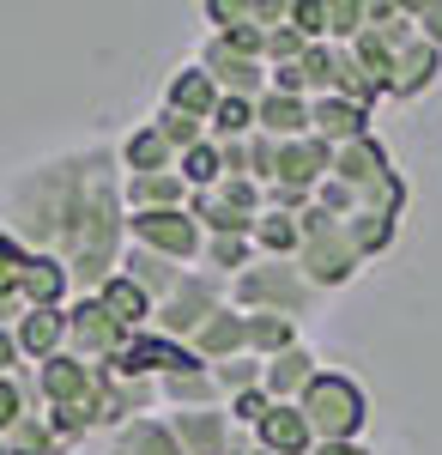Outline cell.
Returning a JSON list of instances; mask_svg holds the SVG:
<instances>
[{
	"label": "cell",
	"instance_id": "ffe728a7",
	"mask_svg": "<svg viewBox=\"0 0 442 455\" xmlns=\"http://www.w3.org/2000/svg\"><path fill=\"white\" fill-rule=\"evenodd\" d=\"M242 322H249V315H242L237 304H225L218 315H206L201 328H194L188 352H194L201 364H225V358H237V352H242Z\"/></svg>",
	"mask_w": 442,
	"mask_h": 455
},
{
	"label": "cell",
	"instance_id": "60d3db41",
	"mask_svg": "<svg viewBox=\"0 0 442 455\" xmlns=\"http://www.w3.org/2000/svg\"><path fill=\"white\" fill-rule=\"evenodd\" d=\"M412 19H418V36L442 49V0H418V6H412Z\"/></svg>",
	"mask_w": 442,
	"mask_h": 455
},
{
	"label": "cell",
	"instance_id": "836d02e7",
	"mask_svg": "<svg viewBox=\"0 0 442 455\" xmlns=\"http://www.w3.org/2000/svg\"><path fill=\"white\" fill-rule=\"evenodd\" d=\"M261 122H255V104H242V98H225V104L212 109V122H206V140L231 146V140H249Z\"/></svg>",
	"mask_w": 442,
	"mask_h": 455
},
{
	"label": "cell",
	"instance_id": "bcb514c9",
	"mask_svg": "<svg viewBox=\"0 0 442 455\" xmlns=\"http://www.w3.org/2000/svg\"><path fill=\"white\" fill-rule=\"evenodd\" d=\"M73 455H79V450H73Z\"/></svg>",
	"mask_w": 442,
	"mask_h": 455
},
{
	"label": "cell",
	"instance_id": "ba28073f",
	"mask_svg": "<svg viewBox=\"0 0 442 455\" xmlns=\"http://www.w3.org/2000/svg\"><path fill=\"white\" fill-rule=\"evenodd\" d=\"M182 371H201V358L182 347V340H164V334H134L128 352L109 364V377H122V383H164V377H182Z\"/></svg>",
	"mask_w": 442,
	"mask_h": 455
},
{
	"label": "cell",
	"instance_id": "1f68e13d",
	"mask_svg": "<svg viewBox=\"0 0 442 455\" xmlns=\"http://www.w3.org/2000/svg\"><path fill=\"white\" fill-rule=\"evenodd\" d=\"M176 176H182L194 195H201V188H218V182H225V152H218V140H201L194 152H182V158H176Z\"/></svg>",
	"mask_w": 442,
	"mask_h": 455
},
{
	"label": "cell",
	"instance_id": "cb8c5ba5",
	"mask_svg": "<svg viewBox=\"0 0 442 455\" xmlns=\"http://www.w3.org/2000/svg\"><path fill=\"white\" fill-rule=\"evenodd\" d=\"M91 298H98V304H103L109 315H115V322H122L128 334H146V328H152V315H158V304H152V298H146V291H139V285L128 280V274L103 280L98 291H91Z\"/></svg>",
	"mask_w": 442,
	"mask_h": 455
},
{
	"label": "cell",
	"instance_id": "30bf717a",
	"mask_svg": "<svg viewBox=\"0 0 442 455\" xmlns=\"http://www.w3.org/2000/svg\"><path fill=\"white\" fill-rule=\"evenodd\" d=\"M334 176V146L321 140V134H304V140H285L279 146V188H291V195H309L315 201V188Z\"/></svg>",
	"mask_w": 442,
	"mask_h": 455
},
{
	"label": "cell",
	"instance_id": "277c9868",
	"mask_svg": "<svg viewBox=\"0 0 442 455\" xmlns=\"http://www.w3.org/2000/svg\"><path fill=\"white\" fill-rule=\"evenodd\" d=\"M304 419L315 431V443H358V431L370 419V401H364V388L351 383L345 371H321L315 383L304 388Z\"/></svg>",
	"mask_w": 442,
	"mask_h": 455
},
{
	"label": "cell",
	"instance_id": "7a4b0ae2",
	"mask_svg": "<svg viewBox=\"0 0 442 455\" xmlns=\"http://www.w3.org/2000/svg\"><path fill=\"white\" fill-rule=\"evenodd\" d=\"M297 231H304V249H297V274H304L315 291H340L364 274V249L351 243V231H345V219L334 212H321L309 201L297 212Z\"/></svg>",
	"mask_w": 442,
	"mask_h": 455
},
{
	"label": "cell",
	"instance_id": "e0dca14e",
	"mask_svg": "<svg viewBox=\"0 0 442 455\" xmlns=\"http://www.w3.org/2000/svg\"><path fill=\"white\" fill-rule=\"evenodd\" d=\"M188 201H194V188H188L176 171L122 176V207L128 212H188Z\"/></svg>",
	"mask_w": 442,
	"mask_h": 455
},
{
	"label": "cell",
	"instance_id": "f1b7e54d",
	"mask_svg": "<svg viewBox=\"0 0 442 455\" xmlns=\"http://www.w3.org/2000/svg\"><path fill=\"white\" fill-rule=\"evenodd\" d=\"M6 455H73V443L49 425V413L36 407V413H25V419L6 431Z\"/></svg>",
	"mask_w": 442,
	"mask_h": 455
},
{
	"label": "cell",
	"instance_id": "4dcf8cb0",
	"mask_svg": "<svg viewBox=\"0 0 442 455\" xmlns=\"http://www.w3.org/2000/svg\"><path fill=\"white\" fill-rule=\"evenodd\" d=\"M345 231H351V243L364 249V261H375V255H388V249H394L400 219H394V212H358V219H345Z\"/></svg>",
	"mask_w": 442,
	"mask_h": 455
},
{
	"label": "cell",
	"instance_id": "7c38bea8",
	"mask_svg": "<svg viewBox=\"0 0 442 455\" xmlns=\"http://www.w3.org/2000/svg\"><path fill=\"white\" fill-rule=\"evenodd\" d=\"M206 25L218 43H231L237 55H267V25H261V12H255V0H206Z\"/></svg>",
	"mask_w": 442,
	"mask_h": 455
},
{
	"label": "cell",
	"instance_id": "44dd1931",
	"mask_svg": "<svg viewBox=\"0 0 442 455\" xmlns=\"http://www.w3.org/2000/svg\"><path fill=\"white\" fill-rule=\"evenodd\" d=\"M164 104L182 109V116H201V122H212V109L225 104V92L212 85V73L201 68V61H188V68L170 73V85H164Z\"/></svg>",
	"mask_w": 442,
	"mask_h": 455
},
{
	"label": "cell",
	"instance_id": "d6986e66",
	"mask_svg": "<svg viewBox=\"0 0 442 455\" xmlns=\"http://www.w3.org/2000/svg\"><path fill=\"white\" fill-rule=\"evenodd\" d=\"M249 437H255L267 455H315V431H309L304 407H272Z\"/></svg>",
	"mask_w": 442,
	"mask_h": 455
},
{
	"label": "cell",
	"instance_id": "8d00e7d4",
	"mask_svg": "<svg viewBox=\"0 0 442 455\" xmlns=\"http://www.w3.org/2000/svg\"><path fill=\"white\" fill-rule=\"evenodd\" d=\"M152 128H158V134H164L176 152H194V146L206 140V122H201V116H182V109H170V104H158Z\"/></svg>",
	"mask_w": 442,
	"mask_h": 455
},
{
	"label": "cell",
	"instance_id": "5bb4252c",
	"mask_svg": "<svg viewBox=\"0 0 442 455\" xmlns=\"http://www.w3.org/2000/svg\"><path fill=\"white\" fill-rule=\"evenodd\" d=\"M73 274L61 255H43V249H31V261H25V280H19V298L31 304V310H67L73 298Z\"/></svg>",
	"mask_w": 442,
	"mask_h": 455
},
{
	"label": "cell",
	"instance_id": "d4e9b609",
	"mask_svg": "<svg viewBox=\"0 0 442 455\" xmlns=\"http://www.w3.org/2000/svg\"><path fill=\"white\" fill-rule=\"evenodd\" d=\"M176 158H182V152H176V146L164 140L152 122H146V128H134V134L122 140V176H158V171H176Z\"/></svg>",
	"mask_w": 442,
	"mask_h": 455
},
{
	"label": "cell",
	"instance_id": "ee69618b",
	"mask_svg": "<svg viewBox=\"0 0 442 455\" xmlns=\"http://www.w3.org/2000/svg\"><path fill=\"white\" fill-rule=\"evenodd\" d=\"M237 455H267V450H261L255 437H242V443H237Z\"/></svg>",
	"mask_w": 442,
	"mask_h": 455
},
{
	"label": "cell",
	"instance_id": "9a60e30c",
	"mask_svg": "<svg viewBox=\"0 0 442 455\" xmlns=\"http://www.w3.org/2000/svg\"><path fill=\"white\" fill-rule=\"evenodd\" d=\"M321 371H328V364H321L309 347H291V352H279V358H267V383H261V388H267L272 407H297L304 388L315 383Z\"/></svg>",
	"mask_w": 442,
	"mask_h": 455
},
{
	"label": "cell",
	"instance_id": "d590c367",
	"mask_svg": "<svg viewBox=\"0 0 442 455\" xmlns=\"http://www.w3.org/2000/svg\"><path fill=\"white\" fill-rule=\"evenodd\" d=\"M43 401H36V383L25 377V371H12V377H0V437L12 431V425L25 419V413H36Z\"/></svg>",
	"mask_w": 442,
	"mask_h": 455
},
{
	"label": "cell",
	"instance_id": "5b68a950",
	"mask_svg": "<svg viewBox=\"0 0 442 455\" xmlns=\"http://www.w3.org/2000/svg\"><path fill=\"white\" fill-rule=\"evenodd\" d=\"M225 304H231V280H218V274H206V267H188L182 285L158 304L152 334H164V340H182V347H188V340H194V328H201L206 315H218Z\"/></svg>",
	"mask_w": 442,
	"mask_h": 455
},
{
	"label": "cell",
	"instance_id": "52a82bcc",
	"mask_svg": "<svg viewBox=\"0 0 442 455\" xmlns=\"http://www.w3.org/2000/svg\"><path fill=\"white\" fill-rule=\"evenodd\" d=\"M128 340H134V334L103 310L98 298H73L67 304V352L73 358H85V364H115V358L128 352Z\"/></svg>",
	"mask_w": 442,
	"mask_h": 455
},
{
	"label": "cell",
	"instance_id": "4fadbf2b",
	"mask_svg": "<svg viewBox=\"0 0 442 455\" xmlns=\"http://www.w3.org/2000/svg\"><path fill=\"white\" fill-rule=\"evenodd\" d=\"M309 134H321L334 152L351 140H370V109L351 98H309Z\"/></svg>",
	"mask_w": 442,
	"mask_h": 455
},
{
	"label": "cell",
	"instance_id": "8992f818",
	"mask_svg": "<svg viewBox=\"0 0 442 455\" xmlns=\"http://www.w3.org/2000/svg\"><path fill=\"white\" fill-rule=\"evenodd\" d=\"M128 243L164 255L176 267H201V249H206V231L194 225V212H128Z\"/></svg>",
	"mask_w": 442,
	"mask_h": 455
},
{
	"label": "cell",
	"instance_id": "ac0fdd59",
	"mask_svg": "<svg viewBox=\"0 0 442 455\" xmlns=\"http://www.w3.org/2000/svg\"><path fill=\"white\" fill-rule=\"evenodd\" d=\"M437 79H442V49L424 43V36H412L406 49L394 55V68H388V98H418V92H430Z\"/></svg>",
	"mask_w": 442,
	"mask_h": 455
},
{
	"label": "cell",
	"instance_id": "f546056e",
	"mask_svg": "<svg viewBox=\"0 0 442 455\" xmlns=\"http://www.w3.org/2000/svg\"><path fill=\"white\" fill-rule=\"evenodd\" d=\"M255 261H261V255H255L249 237H206V249H201V267L218 274V280H237V274H249Z\"/></svg>",
	"mask_w": 442,
	"mask_h": 455
},
{
	"label": "cell",
	"instance_id": "83f0119b",
	"mask_svg": "<svg viewBox=\"0 0 442 455\" xmlns=\"http://www.w3.org/2000/svg\"><path fill=\"white\" fill-rule=\"evenodd\" d=\"M249 243H255V255H267V261H297L304 231H297V219H291V212H272V207H267L261 219H255Z\"/></svg>",
	"mask_w": 442,
	"mask_h": 455
},
{
	"label": "cell",
	"instance_id": "7402d4cb",
	"mask_svg": "<svg viewBox=\"0 0 442 455\" xmlns=\"http://www.w3.org/2000/svg\"><path fill=\"white\" fill-rule=\"evenodd\" d=\"M122 274H128V280H134L139 291L152 298V304H164L176 285H182V274H188V267H176V261H164V255H152V249L128 243V249H122Z\"/></svg>",
	"mask_w": 442,
	"mask_h": 455
},
{
	"label": "cell",
	"instance_id": "ab89813d",
	"mask_svg": "<svg viewBox=\"0 0 442 455\" xmlns=\"http://www.w3.org/2000/svg\"><path fill=\"white\" fill-rule=\"evenodd\" d=\"M328 6H334V36H328V43H351V36L364 31V12H370V0H328Z\"/></svg>",
	"mask_w": 442,
	"mask_h": 455
},
{
	"label": "cell",
	"instance_id": "603a6c76",
	"mask_svg": "<svg viewBox=\"0 0 442 455\" xmlns=\"http://www.w3.org/2000/svg\"><path fill=\"white\" fill-rule=\"evenodd\" d=\"M158 401H164V413H201V407H225V388L212 371H182V377H164L158 383Z\"/></svg>",
	"mask_w": 442,
	"mask_h": 455
},
{
	"label": "cell",
	"instance_id": "b9f144b4",
	"mask_svg": "<svg viewBox=\"0 0 442 455\" xmlns=\"http://www.w3.org/2000/svg\"><path fill=\"white\" fill-rule=\"evenodd\" d=\"M12 371H25V358H19V340H12V328H0V377H12Z\"/></svg>",
	"mask_w": 442,
	"mask_h": 455
},
{
	"label": "cell",
	"instance_id": "f6af8a7d",
	"mask_svg": "<svg viewBox=\"0 0 442 455\" xmlns=\"http://www.w3.org/2000/svg\"><path fill=\"white\" fill-rule=\"evenodd\" d=\"M0 455H6V437H0Z\"/></svg>",
	"mask_w": 442,
	"mask_h": 455
},
{
	"label": "cell",
	"instance_id": "7bdbcfd3",
	"mask_svg": "<svg viewBox=\"0 0 442 455\" xmlns=\"http://www.w3.org/2000/svg\"><path fill=\"white\" fill-rule=\"evenodd\" d=\"M315 455H370L364 443H315Z\"/></svg>",
	"mask_w": 442,
	"mask_h": 455
},
{
	"label": "cell",
	"instance_id": "9c48e42d",
	"mask_svg": "<svg viewBox=\"0 0 442 455\" xmlns=\"http://www.w3.org/2000/svg\"><path fill=\"white\" fill-rule=\"evenodd\" d=\"M194 61L212 73V85H218L225 98L261 104V98L272 92V68H267V61H255V55H237V49H231V43H218V36H206Z\"/></svg>",
	"mask_w": 442,
	"mask_h": 455
},
{
	"label": "cell",
	"instance_id": "3957f363",
	"mask_svg": "<svg viewBox=\"0 0 442 455\" xmlns=\"http://www.w3.org/2000/svg\"><path fill=\"white\" fill-rule=\"evenodd\" d=\"M315 285L297 274V261H255L249 274H237L231 280V304H237L242 315H297L304 322L309 310H315Z\"/></svg>",
	"mask_w": 442,
	"mask_h": 455
},
{
	"label": "cell",
	"instance_id": "e575fe53",
	"mask_svg": "<svg viewBox=\"0 0 442 455\" xmlns=\"http://www.w3.org/2000/svg\"><path fill=\"white\" fill-rule=\"evenodd\" d=\"M212 377H218V388H225V401H237V395H249V388L267 383V364L261 358H249V352H237V358H225V364H206Z\"/></svg>",
	"mask_w": 442,
	"mask_h": 455
},
{
	"label": "cell",
	"instance_id": "8fae6325",
	"mask_svg": "<svg viewBox=\"0 0 442 455\" xmlns=\"http://www.w3.org/2000/svg\"><path fill=\"white\" fill-rule=\"evenodd\" d=\"M170 437L182 455H237V425L225 407H201V413H164Z\"/></svg>",
	"mask_w": 442,
	"mask_h": 455
},
{
	"label": "cell",
	"instance_id": "4316f807",
	"mask_svg": "<svg viewBox=\"0 0 442 455\" xmlns=\"http://www.w3.org/2000/svg\"><path fill=\"white\" fill-rule=\"evenodd\" d=\"M255 122H261V134L272 140H304L309 134V98H285V92H267L261 104H255Z\"/></svg>",
	"mask_w": 442,
	"mask_h": 455
},
{
	"label": "cell",
	"instance_id": "f35d334b",
	"mask_svg": "<svg viewBox=\"0 0 442 455\" xmlns=\"http://www.w3.org/2000/svg\"><path fill=\"white\" fill-rule=\"evenodd\" d=\"M225 413H231L237 431H255V425L272 413V401H267V388H249V395H237V401H225Z\"/></svg>",
	"mask_w": 442,
	"mask_h": 455
},
{
	"label": "cell",
	"instance_id": "2e32d148",
	"mask_svg": "<svg viewBox=\"0 0 442 455\" xmlns=\"http://www.w3.org/2000/svg\"><path fill=\"white\" fill-rule=\"evenodd\" d=\"M12 340H19V358L31 371L49 364V358H61L67 352V310H25L19 328H12Z\"/></svg>",
	"mask_w": 442,
	"mask_h": 455
},
{
	"label": "cell",
	"instance_id": "484cf974",
	"mask_svg": "<svg viewBox=\"0 0 442 455\" xmlns=\"http://www.w3.org/2000/svg\"><path fill=\"white\" fill-rule=\"evenodd\" d=\"M291 347H304L297 340V315H249L242 322V352L249 358H279V352H291Z\"/></svg>",
	"mask_w": 442,
	"mask_h": 455
},
{
	"label": "cell",
	"instance_id": "74e56055",
	"mask_svg": "<svg viewBox=\"0 0 442 455\" xmlns=\"http://www.w3.org/2000/svg\"><path fill=\"white\" fill-rule=\"evenodd\" d=\"M291 25H297L309 43H328V36H334V6H328V0H291Z\"/></svg>",
	"mask_w": 442,
	"mask_h": 455
},
{
	"label": "cell",
	"instance_id": "6da1fadb",
	"mask_svg": "<svg viewBox=\"0 0 442 455\" xmlns=\"http://www.w3.org/2000/svg\"><path fill=\"white\" fill-rule=\"evenodd\" d=\"M12 237L25 249L61 255L79 298H91L103 280L122 274L128 249V207H122V176L109 152H67L55 164H36L12 188Z\"/></svg>",
	"mask_w": 442,
	"mask_h": 455
},
{
	"label": "cell",
	"instance_id": "d6a6232c",
	"mask_svg": "<svg viewBox=\"0 0 442 455\" xmlns=\"http://www.w3.org/2000/svg\"><path fill=\"white\" fill-rule=\"evenodd\" d=\"M115 455H182V443L170 437V425H164V419H134L128 431H122Z\"/></svg>",
	"mask_w": 442,
	"mask_h": 455
}]
</instances>
